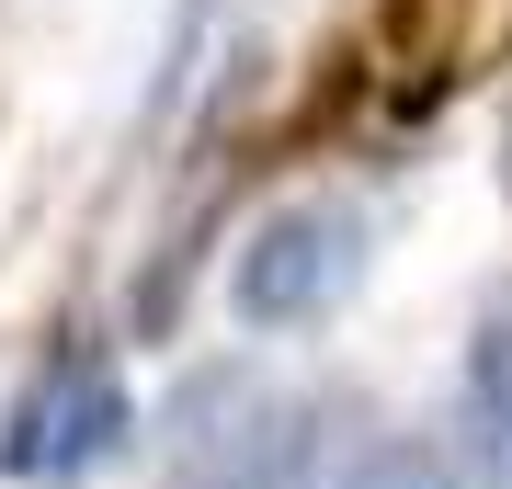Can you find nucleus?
Listing matches in <instances>:
<instances>
[{
    "instance_id": "obj_4",
    "label": "nucleus",
    "mask_w": 512,
    "mask_h": 489,
    "mask_svg": "<svg viewBox=\"0 0 512 489\" xmlns=\"http://www.w3.org/2000/svg\"><path fill=\"white\" fill-rule=\"evenodd\" d=\"M342 489H456V467H444L433 444H410V433H387V444H365L342 467Z\"/></svg>"
},
{
    "instance_id": "obj_1",
    "label": "nucleus",
    "mask_w": 512,
    "mask_h": 489,
    "mask_svg": "<svg viewBox=\"0 0 512 489\" xmlns=\"http://www.w3.org/2000/svg\"><path fill=\"white\" fill-rule=\"evenodd\" d=\"M353 273H365V228L342 205H274L251 228V251L228 262V308L251 330H308L353 296Z\"/></svg>"
},
{
    "instance_id": "obj_5",
    "label": "nucleus",
    "mask_w": 512,
    "mask_h": 489,
    "mask_svg": "<svg viewBox=\"0 0 512 489\" xmlns=\"http://www.w3.org/2000/svg\"><path fill=\"white\" fill-rule=\"evenodd\" d=\"M217 489H251V478H217Z\"/></svg>"
},
{
    "instance_id": "obj_2",
    "label": "nucleus",
    "mask_w": 512,
    "mask_h": 489,
    "mask_svg": "<svg viewBox=\"0 0 512 489\" xmlns=\"http://www.w3.org/2000/svg\"><path fill=\"white\" fill-rule=\"evenodd\" d=\"M126 376H114L103 353H57L35 387L12 399V421H0V478H80L103 467L114 444H126Z\"/></svg>"
},
{
    "instance_id": "obj_3",
    "label": "nucleus",
    "mask_w": 512,
    "mask_h": 489,
    "mask_svg": "<svg viewBox=\"0 0 512 489\" xmlns=\"http://www.w3.org/2000/svg\"><path fill=\"white\" fill-rule=\"evenodd\" d=\"M467 467L478 489H512V308H490L467 342Z\"/></svg>"
}]
</instances>
